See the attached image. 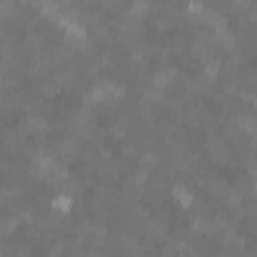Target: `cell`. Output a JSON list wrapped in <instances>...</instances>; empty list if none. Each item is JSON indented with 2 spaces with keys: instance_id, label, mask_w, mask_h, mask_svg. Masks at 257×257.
Instances as JSON below:
<instances>
[{
  "instance_id": "6da1fadb",
  "label": "cell",
  "mask_w": 257,
  "mask_h": 257,
  "mask_svg": "<svg viewBox=\"0 0 257 257\" xmlns=\"http://www.w3.org/2000/svg\"><path fill=\"white\" fill-rule=\"evenodd\" d=\"M169 197H171L173 205H177L181 211H191L197 201V191L193 187H189V183H185V181H175L169 187Z\"/></svg>"
},
{
  "instance_id": "7a4b0ae2",
  "label": "cell",
  "mask_w": 257,
  "mask_h": 257,
  "mask_svg": "<svg viewBox=\"0 0 257 257\" xmlns=\"http://www.w3.org/2000/svg\"><path fill=\"white\" fill-rule=\"evenodd\" d=\"M74 205H76V199H74V195L68 193V191H56V193H52L50 199H48V209H50V213L56 215V217H68V215L72 213Z\"/></svg>"
}]
</instances>
